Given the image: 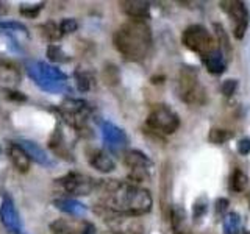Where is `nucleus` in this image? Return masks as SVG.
Returning a JSON list of instances; mask_svg holds the SVG:
<instances>
[{
  "instance_id": "obj_20",
  "label": "nucleus",
  "mask_w": 250,
  "mask_h": 234,
  "mask_svg": "<svg viewBox=\"0 0 250 234\" xmlns=\"http://www.w3.org/2000/svg\"><path fill=\"white\" fill-rule=\"evenodd\" d=\"M50 231L52 234H80L75 225L67 220H62V218H58V220L50 223Z\"/></svg>"
},
{
  "instance_id": "obj_31",
  "label": "nucleus",
  "mask_w": 250,
  "mask_h": 234,
  "mask_svg": "<svg viewBox=\"0 0 250 234\" xmlns=\"http://www.w3.org/2000/svg\"><path fill=\"white\" fill-rule=\"evenodd\" d=\"M238 152L242 156H246V155L250 153V137H244V139L239 140V142H238Z\"/></svg>"
},
{
  "instance_id": "obj_3",
  "label": "nucleus",
  "mask_w": 250,
  "mask_h": 234,
  "mask_svg": "<svg viewBox=\"0 0 250 234\" xmlns=\"http://www.w3.org/2000/svg\"><path fill=\"white\" fill-rule=\"evenodd\" d=\"M177 92L178 97L188 105H203L207 101V91L200 83L197 70L189 66L180 69L177 80Z\"/></svg>"
},
{
  "instance_id": "obj_12",
  "label": "nucleus",
  "mask_w": 250,
  "mask_h": 234,
  "mask_svg": "<svg viewBox=\"0 0 250 234\" xmlns=\"http://www.w3.org/2000/svg\"><path fill=\"white\" fill-rule=\"evenodd\" d=\"M124 164L131 170H150L152 161L147 158L143 152L138 150H130L124 155Z\"/></svg>"
},
{
  "instance_id": "obj_16",
  "label": "nucleus",
  "mask_w": 250,
  "mask_h": 234,
  "mask_svg": "<svg viewBox=\"0 0 250 234\" xmlns=\"http://www.w3.org/2000/svg\"><path fill=\"white\" fill-rule=\"evenodd\" d=\"M2 217H3V223L6 228H10L13 233H19V220H18V214H16V209L13 208V203L10 198H3L2 203Z\"/></svg>"
},
{
  "instance_id": "obj_18",
  "label": "nucleus",
  "mask_w": 250,
  "mask_h": 234,
  "mask_svg": "<svg viewBox=\"0 0 250 234\" xmlns=\"http://www.w3.org/2000/svg\"><path fill=\"white\" fill-rule=\"evenodd\" d=\"M241 228V215L238 213H231L224 215V234H238Z\"/></svg>"
},
{
  "instance_id": "obj_30",
  "label": "nucleus",
  "mask_w": 250,
  "mask_h": 234,
  "mask_svg": "<svg viewBox=\"0 0 250 234\" xmlns=\"http://www.w3.org/2000/svg\"><path fill=\"white\" fill-rule=\"evenodd\" d=\"M62 57H66V55L62 53L61 47H58V45H50L49 47V58L52 61H67V59H64Z\"/></svg>"
},
{
  "instance_id": "obj_26",
  "label": "nucleus",
  "mask_w": 250,
  "mask_h": 234,
  "mask_svg": "<svg viewBox=\"0 0 250 234\" xmlns=\"http://www.w3.org/2000/svg\"><path fill=\"white\" fill-rule=\"evenodd\" d=\"M214 30H216L214 33L219 38V42H221V45L224 47L227 52H230V49H231V47H230V41H229V36H227L224 27L221 25V23H214Z\"/></svg>"
},
{
  "instance_id": "obj_24",
  "label": "nucleus",
  "mask_w": 250,
  "mask_h": 234,
  "mask_svg": "<svg viewBox=\"0 0 250 234\" xmlns=\"http://www.w3.org/2000/svg\"><path fill=\"white\" fill-rule=\"evenodd\" d=\"M57 208L66 211V213H69V214H78V213H82V211H84L80 203L72 201V200H58Z\"/></svg>"
},
{
  "instance_id": "obj_5",
  "label": "nucleus",
  "mask_w": 250,
  "mask_h": 234,
  "mask_svg": "<svg viewBox=\"0 0 250 234\" xmlns=\"http://www.w3.org/2000/svg\"><path fill=\"white\" fill-rule=\"evenodd\" d=\"M97 214L104 218V222L113 230L116 234H143V225L138 220V217L125 215L114 213L109 208L100 205V208L96 209Z\"/></svg>"
},
{
  "instance_id": "obj_25",
  "label": "nucleus",
  "mask_w": 250,
  "mask_h": 234,
  "mask_svg": "<svg viewBox=\"0 0 250 234\" xmlns=\"http://www.w3.org/2000/svg\"><path fill=\"white\" fill-rule=\"evenodd\" d=\"M207 209H208V201H207L205 197H200V198L195 200L194 206H192V217H194V220H197V218L205 215Z\"/></svg>"
},
{
  "instance_id": "obj_13",
  "label": "nucleus",
  "mask_w": 250,
  "mask_h": 234,
  "mask_svg": "<svg viewBox=\"0 0 250 234\" xmlns=\"http://www.w3.org/2000/svg\"><path fill=\"white\" fill-rule=\"evenodd\" d=\"M89 164H91L94 169H97L99 172H102V174H108V172H113L114 167H116L114 159L106 152H104V150L94 152L89 156Z\"/></svg>"
},
{
  "instance_id": "obj_32",
  "label": "nucleus",
  "mask_w": 250,
  "mask_h": 234,
  "mask_svg": "<svg viewBox=\"0 0 250 234\" xmlns=\"http://www.w3.org/2000/svg\"><path fill=\"white\" fill-rule=\"evenodd\" d=\"M41 8H42V5H36V6H33V8H28L27 6H22L21 8V14H23V16H27V18H35V16L41 11Z\"/></svg>"
},
{
  "instance_id": "obj_23",
  "label": "nucleus",
  "mask_w": 250,
  "mask_h": 234,
  "mask_svg": "<svg viewBox=\"0 0 250 234\" xmlns=\"http://www.w3.org/2000/svg\"><path fill=\"white\" fill-rule=\"evenodd\" d=\"M41 30H42V35L49 39V41H58V39L62 36L61 31H60V27L53 22L44 23V25L41 27Z\"/></svg>"
},
{
  "instance_id": "obj_19",
  "label": "nucleus",
  "mask_w": 250,
  "mask_h": 234,
  "mask_svg": "<svg viewBox=\"0 0 250 234\" xmlns=\"http://www.w3.org/2000/svg\"><path fill=\"white\" fill-rule=\"evenodd\" d=\"M249 184V178L242 170L234 169L231 174V179H230V186L233 192H242L246 191V187Z\"/></svg>"
},
{
  "instance_id": "obj_9",
  "label": "nucleus",
  "mask_w": 250,
  "mask_h": 234,
  "mask_svg": "<svg viewBox=\"0 0 250 234\" xmlns=\"http://www.w3.org/2000/svg\"><path fill=\"white\" fill-rule=\"evenodd\" d=\"M121 10L125 16H128L130 20H143L150 18V5L141 0H125L119 3Z\"/></svg>"
},
{
  "instance_id": "obj_8",
  "label": "nucleus",
  "mask_w": 250,
  "mask_h": 234,
  "mask_svg": "<svg viewBox=\"0 0 250 234\" xmlns=\"http://www.w3.org/2000/svg\"><path fill=\"white\" fill-rule=\"evenodd\" d=\"M60 184L69 195H77V197L89 195L96 187V183L89 176L78 174V172H70L66 176H62L60 179Z\"/></svg>"
},
{
  "instance_id": "obj_22",
  "label": "nucleus",
  "mask_w": 250,
  "mask_h": 234,
  "mask_svg": "<svg viewBox=\"0 0 250 234\" xmlns=\"http://www.w3.org/2000/svg\"><path fill=\"white\" fill-rule=\"evenodd\" d=\"M23 150L27 152V155L30 156L31 153H33V156H31V158H35L38 162H41V164H44V162H47V158L44 156V153H42V150L41 148H39L36 144H31V142H27V140H22V142L19 144Z\"/></svg>"
},
{
  "instance_id": "obj_10",
  "label": "nucleus",
  "mask_w": 250,
  "mask_h": 234,
  "mask_svg": "<svg viewBox=\"0 0 250 234\" xmlns=\"http://www.w3.org/2000/svg\"><path fill=\"white\" fill-rule=\"evenodd\" d=\"M8 156H10V159L13 162V166L18 169L22 174H25V172L30 170V166H31V158L27 155V152L23 150V148L16 144V142H10L8 145Z\"/></svg>"
},
{
  "instance_id": "obj_17",
  "label": "nucleus",
  "mask_w": 250,
  "mask_h": 234,
  "mask_svg": "<svg viewBox=\"0 0 250 234\" xmlns=\"http://www.w3.org/2000/svg\"><path fill=\"white\" fill-rule=\"evenodd\" d=\"M49 147L52 148L55 155H58L64 159H72V156H70V148L66 144V139H64V136H62L61 130L55 131V135L52 136L50 142H49Z\"/></svg>"
},
{
  "instance_id": "obj_27",
  "label": "nucleus",
  "mask_w": 250,
  "mask_h": 234,
  "mask_svg": "<svg viewBox=\"0 0 250 234\" xmlns=\"http://www.w3.org/2000/svg\"><path fill=\"white\" fill-rule=\"evenodd\" d=\"M75 78H77V83H78V89H80V91H88L89 89L91 77L88 74L82 72V70H78V72L75 74Z\"/></svg>"
},
{
  "instance_id": "obj_15",
  "label": "nucleus",
  "mask_w": 250,
  "mask_h": 234,
  "mask_svg": "<svg viewBox=\"0 0 250 234\" xmlns=\"http://www.w3.org/2000/svg\"><path fill=\"white\" fill-rule=\"evenodd\" d=\"M170 225L172 230H174V234H189V230H188L186 225V213L182 206L175 205L170 209Z\"/></svg>"
},
{
  "instance_id": "obj_28",
  "label": "nucleus",
  "mask_w": 250,
  "mask_h": 234,
  "mask_svg": "<svg viewBox=\"0 0 250 234\" xmlns=\"http://www.w3.org/2000/svg\"><path fill=\"white\" fill-rule=\"evenodd\" d=\"M78 28V23L75 19H62L60 23V31L61 35H66V33H74V31Z\"/></svg>"
},
{
  "instance_id": "obj_7",
  "label": "nucleus",
  "mask_w": 250,
  "mask_h": 234,
  "mask_svg": "<svg viewBox=\"0 0 250 234\" xmlns=\"http://www.w3.org/2000/svg\"><path fill=\"white\" fill-rule=\"evenodd\" d=\"M221 6L231 18L234 38L242 39L249 25V11L244 2H239V0H227V2H221Z\"/></svg>"
},
{
  "instance_id": "obj_34",
  "label": "nucleus",
  "mask_w": 250,
  "mask_h": 234,
  "mask_svg": "<svg viewBox=\"0 0 250 234\" xmlns=\"http://www.w3.org/2000/svg\"><path fill=\"white\" fill-rule=\"evenodd\" d=\"M6 97L10 98V100H16V101H25L27 100V97L23 96L22 92H18V91H8Z\"/></svg>"
},
{
  "instance_id": "obj_11",
  "label": "nucleus",
  "mask_w": 250,
  "mask_h": 234,
  "mask_svg": "<svg viewBox=\"0 0 250 234\" xmlns=\"http://www.w3.org/2000/svg\"><path fill=\"white\" fill-rule=\"evenodd\" d=\"M21 81V70L11 61H0V84L11 89Z\"/></svg>"
},
{
  "instance_id": "obj_14",
  "label": "nucleus",
  "mask_w": 250,
  "mask_h": 234,
  "mask_svg": "<svg viewBox=\"0 0 250 234\" xmlns=\"http://www.w3.org/2000/svg\"><path fill=\"white\" fill-rule=\"evenodd\" d=\"M203 62H205V66L208 69L209 74L213 75H221L225 72V67H227V62H225V58H224V53L222 50H214L213 53L207 55L205 58H203Z\"/></svg>"
},
{
  "instance_id": "obj_2",
  "label": "nucleus",
  "mask_w": 250,
  "mask_h": 234,
  "mask_svg": "<svg viewBox=\"0 0 250 234\" xmlns=\"http://www.w3.org/2000/svg\"><path fill=\"white\" fill-rule=\"evenodd\" d=\"M113 42L124 58L141 61L147 57L152 47L150 27L143 20H128L117 28Z\"/></svg>"
},
{
  "instance_id": "obj_33",
  "label": "nucleus",
  "mask_w": 250,
  "mask_h": 234,
  "mask_svg": "<svg viewBox=\"0 0 250 234\" xmlns=\"http://www.w3.org/2000/svg\"><path fill=\"white\" fill-rule=\"evenodd\" d=\"M227 208H229V200H227V198H219V200H216V213L219 215H225Z\"/></svg>"
},
{
  "instance_id": "obj_6",
  "label": "nucleus",
  "mask_w": 250,
  "mask_h": 234,
  "mask_svg": "<svg viewBox=\"0 0 250 234\" xmlns=\"http://www.w3.org/2000/svg\"><path fill=\"white\" fill-rule=\"evenodd\" d=\"M147 127L161 135H174L180 127V119L169 106L156 105L147 116Z\"/></svg>"
},
{
  "instance_id": "obj_1",
  "label": "nucleus",
  "mask_w": 250,
  "mask_h": 234,
  "mask_svg": "<svg viewBox=\"0 0 250 234\" xmlns=\"http://www.w3.org/2000/svg\"><path fill=\"white\" fill-rule=\"evenodd\" d=\"M100 195L104 206L114 213L139 217L150 213L153 206L152 194L144 187L130 181L108 179L100 183Z\"/></svg>"
},
{
  "instance_id": "obj_29",
  "label": "nucleus",
  "mask_w": 250,
  "mask_h": 234,
  "mask_svg": "<svg viewBox=\"0 0 250 234\" xmlns=\"http://www.w3.org/2000/svg\"><path fill=\"white\" fill-rule=\"evenodd\" d=\"M236 89H238V81L233 80V78H230V80H225L222 83V94L227 97L233 96V94L236 92Z\"/></svg>"
},
{
  "instance_id": "obj_4",
  "label": "nucleus",
  "mask_w": 250,
  "mask_h": 234,
  "mask_svg": "<svg viewBox=\"0 0 250 234\" xmlns=\"http://www.w3.org/2000/svg\"><path fill=\"white\" fill-rule=\"evenodd\" d=\"M182 42L191 52L200 55L202 58H205L207 55L217 50V45H216L217 42L213 38V35L209 33L208 28H205L203 25H199V23L189 25L183 31Z\"/></svg>"
},
{
  "instance_id": "obj_21",
  "label": "nucleus",
  "mask_w": 250,
  "mask_h": 234,
  "mask_svg": "<svg viewBox=\"0 0 250 234\" xmlns=\"http://www.w3.org/2000/svg\"><path fill=\"white\" fill-rule=\"evenodd\" d=\"M231 137H233V133L229 130H222V128H213L209 131V136H208V139L216 145H222Z\"/></svg>"
}]
</instances>
